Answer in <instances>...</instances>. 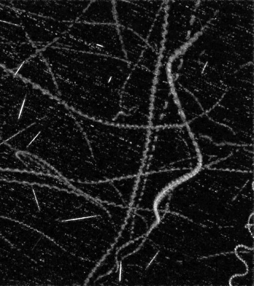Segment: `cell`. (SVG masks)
Instances as JSON below:
<instances>
[{"label": "cell", "instance_id": "obj_1", "mask_svg": "<svg viewBox=\"0 0 254 286\" xmlns=\"http://www.w3.org/2000/svg\"><path fill=\"white\" fill-rule=\"evenodd\" d=\"M56 81L73 94L102 101L121 102L132 68L125 60L50 45L39 51Z\"/></svg>", "mask_w": 254, "mask_h": 286}, {"label": "cell", "instance_id": "obj_2", "mask_svg": "<svg viewBox=\"0 0 254 286\" xmlns=\"http://www.w3.org/2000/svg\"><path fill=\"white\" fill-rule=\"evenodd\" d=\"M201 166L198 148L186 124L149 128L140 173L181 172L191 175Z\"/></svg>", "mask_w": 254, "mask_h": 286}, {"label": "cell", "instance_id": "obj_3", "mask_svg": "<svg viewBox=\"0 0 254 286\" xmlns=\"http://www.w3.org/2000/svg\"><path fill=\"white\" fill-rule=\"evenodd\" d=\"M58 44L64 49L125 60L117 24H95L76 21L59 39Z\"/></svg>", "mask_w": 254, "mask_h": 286}, {"label": "cell", "instance_id": "obj_4", "mask_svg": "<svg viewBox=\"0 0 254 286\" xmlns=\"http://www.w3.org/2000/svg\"><path fill=\"white\" fill-rule=\"evenodd\" d=\"M38 52L28 39L17 10L0 1V66L15 73Z\"/></svg>", "mask_w": 254, "mask_h": 286}, {"label": "cell", "instance_id": "obj_5", "mask_svg": "<svg viewBox=\"0 0 254 286\" xmlns=\"http://www.w3.org/2000/svg\"><path fill=\"white\" fill-rule=\"evenodd\" d=\"M137 176L92 183L68 182L76 191L99 202L130 208Z\"/></svg>", "mask_w": 254, "mask_h": 286}, {"label": "cell", "instance_id": "obj_6", "mask_svg": "<svg viewBox=\"0 0 254 286\" xmlns=\"http://www.w3.org/2000/svg\"><path fill=\"white\" fill-rule=\"evenodd\" d=\"M90 2V0L12 1L11 5L18 10L73 23L77 21Z\"/></svg>", "mask_w": 254, "mask_h": 286}, {"label": "cell", "instance_id": "obj_7", "mask_svg": "<svg viewBox=\"0 0 254 286\" xmlns=\"http://www.w3.org/2000/svg\"><path fill=\"white\" fill-rule=\"evenodd\" d=\"M14 73L57 98V88L55 78L49 65L39 52L25 61Z\"/></svg>", "mask_w": 254, "mask_h": 286}, {"label": "cell", "instance_id": "obj_8", "mask_svg": "<svg viewBox=\"0 0 254 286\" xmlns=\"http://www.w3.org/2000/svg\"><path fill=\"white\" fill-rule=\"evenodd\" d=\"M77 21L95 24H116L114 1H90Z\"/></svg>", "mask_w": 254, "mask_h": 286}, {"label": "cell", "instance_id": "obj_9", "mask_svg": "<svg viewBox=\"0 0 254 286\" xmlns=\"http://www.w3.org/2000/svg\"><path fill=\"white\" fill-rule=\"evenodd\" d=\"M125 59L132 67L136 66L145 47L144 39L132 31L118 26Z\"/></svg>", "mask_w": 254, "mask_h": 286}, {"label": "cell", "instance_id": "obj_10", "mask_svg": "<svg viewBox=\"0 0 254 286\" xmlns=\"http://www.w3.org/2000/svg\"><path fill=\"white\" fill-rule=\"evenodd\" d=\"M11 72H10L9 71L4 69L3 67L0 66V80Z\"/></svg>", "mask_w": 254, "mask_h": 286}]
</instances>
